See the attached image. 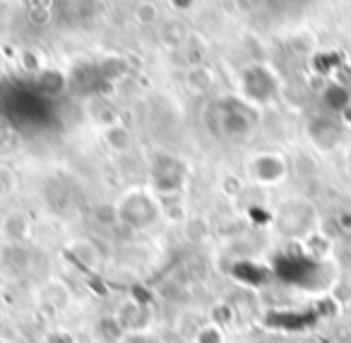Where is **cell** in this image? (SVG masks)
I'll return each instance as SVG.
<instances>
[{
	"label": "cell",
	"instance_id": "obj_1",
	"mask_svg": "<svg viewBox=\"0 0 351 343\" xmlns=\"http://www.w3.org/2000/svg\"><path fill=\"white\" fill-rule=\"evenodd\" d=\"M349 168H351V151H349Z\"/></svg>",
	"mask_w": 351,
	"mask_h": 343
}]
</instances>
